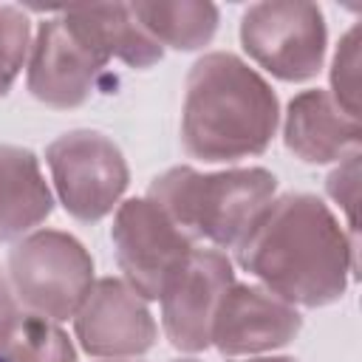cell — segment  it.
Instances as JSON below:
<instances>
[{
	"label": "cell",
	"instance_id": "ac0fdd59",
	"mask_svg": "<svg viewBox=\"0 0 362 362\" xmlns=\"http://www.w3.org/2000/svg\"><path fill=\"white\" fill-rule=\"evenodd\" d=\"M331 99L354 119H359V25H351L331 59Z\"/></svg>",
	"mask_w": 362,
	"mask_h": 362
},
{
	"label": "cell",
	"instance_id": "7a4b0ae2",
	"mask_svg": "<svg viewBox=\"0 0 362 362\" xmlns=\"http://www.w3.org/2000/svg\"><path fill=\"white\" fill-rule=\"evenodd\" d=\"M280 124L272 85L238 54L209 51L192 62L184 85L181 147L218 164L260 156Z\"/></svg>",
	"mask_w": 362,
	"mask_h": 362
},
{
	"label": "cell",
	"instance_id": "5bb4252c",
	"mask_svg": "<svg viewBox=\"0 0 362 362\" xmlns=\"http://www.w3.org/2000/svg\"><path fill=\"white\" fill-rule=\"evenodd\" d=\"M54 209L51 187L31 150L0 144V243L34 232Z\"/></svg>",
	"mask_w": 362,
	"mask_h": 362
},
{
	"label": "cell",
	"instance_id": "9a60e30c",
	"mask_svg": "<svg viewBox=\"0 0 362 362\" xmlns=\"http://www.w3.org/2000/svg\"><path fill=\"white\" fill-rule=\"evenodd\" d=\"M130 8L161 48L198 51L218 31V6L212 3H130Z\"/></svg>",
	"mask_w": 362,
	"mask_h": 362
},
{
	"label": "cell",
	"instance_id": "8992f818",
	"mask_svg": "<svg viewBox=\"0 0 362 362\" xmlns=\"http://www.w3.org/2000/svg\"><path fill=\"white\" fill-rule=\"evenodd\" d=\"M54 192L76 221L96 223L110 215L130 181L124 153L99 130H68L45 147Z\"/></svg>",
	"mask_w": 362,
	"mask_h": 362
},
{
	"label": "cell",
	"instance_id": "d6986e66",
	"mask_svg": "<svg viewBox=\"0 0 362 362\" xmlns=\"http://www.w3.org/2000/svg\"><path fill=\"white\" fill-rule=\"evenodd\" d=\"M328 198L345 212L348 235L356 238V201H359V153H351L348 158L337 161V167L325 178Z\"/></svg>",
	"mask_w": 362,
	"mask_h": 362
},
{
	"label": "cell",
	"instance_id": "52a82bcc",
	"mask_svg": "<svg viewBox=\"0 0 362 362\" xmlns=\"http://www.w3.org/2000/svg\"><path fill=\"white\" fill-rule=\"evenodd\" d=\"M110 240L122 280L147 303L161 297L170 277L195 249V240L147 195L116 206Z\"/></svg>",
	"mask_w": 362,
	"mask_h": 362
},
{
	"label": "cell",
	"instance_id": "30bf717a",
	"mask_svg": "<svg viewBox=\"0 0 362 362\" xmlns=\"http://www.w3.org/2000/svg\"><path fill=\"white\" fill-rule=\"evenodd\" d=\"M74 334L82 351L96 359H136L158 339L147 300L122 277H102L93 283L74 314Z\"/></svg>",
	"mask_w": 362,
	"mask_h": 362
},
{
	"label": "cell",
	"instance_id": "e0dca14e",
	"mask_svg": "<svg viewBox=\"0 0 362 362\" xmlns=\"http://www.w3.org/2000/svg\"><path fill=\"white\" fill-rule=\"evenodd\" d=\"M31 20L17 6H0V96H6L20 76L31 51Z\"/></svg>",
	"mask_w": 362,
	"mask_h": 362
},
{
	"label": "cell",
	"instance_id": "5b68a950",
	"mask_svg": "<svg viewBox=\"0 0 362 362\" xmlns=\"http://www.w3.org/2000/svg\"><path fill=\"white\" fill-rule=\"evenodd\" d=\"M240 45L266 74L308 82L320 74L328 45L322 8L305 0L255 3L240 17Z\"/></svg>",
	"mask_w": 362,
	"mask_h": 362
},
{
	"label": "cell",
	"instance_id": "8fae6325",
	"mask_svg": "<svg viewBox=\"0 0 362 362\" xmlns=\"http://www.w3.org/2000/svg\"><path fill=\"white\" fill-rule=\"evenodd\" d=\"M300 328L303 317L291 303L263 286L232 283L212 322V345L223 356H260L288 345Z\"/></svg>",
	"mask_w": 362,
	"mask_h": 362
},
{
	"label": "cell",
	"instance_id": "4fadbf2b",
	"mask_svg": "<svg viewBox=\"0 0 362 362\" xmlns=\"http://www.w3.org/2000/svg\"><path fill=\"white\" fill-rule=\"evenodd\" d=\"M65 25L88 42L99 57L119 59L127 68H150L164 57V48L144 31L127 3H105V6H76L59 11Z\"/></svg>",
	"mask_w": 362,
	"mask_h": 362
},
{
	"label": "cell",
	"instance_id": "603a6c76",
	"mask_svg": "<svg viewBox=\"0 0 362 362\" xmlns=\"http://www.w3.org/2000/svg\"><path fill=\"white\" fill-rule=\"evenodd\" d=\"M175 362H195V359H175Z\"/></svg>",
	"mask_w": 362,
	"mask_h": 362
},
{
	"label": "cell",
	"instance_id": "9c48e42d",
	"mask_svg": "<svg viewBox=\"0 0 362 362\" xmlns=\"http://www.w3.org/2000/svg\"><path fill=\"white\" fill-rule=\"evenodd\" d=\"M105 68L107 59L82 42L57 14L42 20L34 31L25 59V85L37 102L54 110H71L90 99Z\"/></svg>",
	"mask_w": 362,
	"mask_h": 362
},
{
	"label": "cell",
	"instance_id": "6da1fadb",
	"mask_svg": "<svg viewBox=\"0 0 362 362\" xmlns=\"http://www.w3.org/2000/svg\"><path fill=\"white\" fill-rule=\"evenodd\" d=\"M235 252L263 288L294 308L342 300L356 272V238L311 192L272 198Z\"/></svg>",
	"mask_w": 362,
	"mask_h": 362
},
{
	"label": "cell",
	"instance_id": "ffe728a7",
	"mask_svg": "<svg viewBox=\"0 0 362 362\" xmlns=\"http://www.w3.org/2000/svg\"><path fill=\"white\" fill-rule=\"evenodd\" d=\"M17 311H20V305H17V300H14L8 274L0 269V337H3V331L8 328V322L17 317Z\"/></svg>",
	"mask_w": 362,
	"mask_h": 362
},
{
	"label": "cell",
	"instance_id": "7c38bea8",
	"mask_svg": "<svg viewBox=\"0 0 362 362\" xmlns=\"http://www.w3.org/2000/svg\"><path fill=\"white\" fill-rule=\"evenodd\" d=\"M286 150L305 164H334L359 153L362 124L348 116L328 90L311 88L297 93L283 119Z\"/></svg>",
	"mask_w": 362,
	"mask_h": 362
},
{
	"label": "cell",
	"instance_id": "3957f363",
	"mask_svg": "<svg viewBox=\"0 0 362 362\" xmlns=\"http://www.w3.org/2000/svg\"><path fill=\"white\" fill-rule=\"evenodd\" d=\"M274 192L277 178L263 167H232L221 173L170 167L153 178L147 198L192 240L201 238L223 252L240 246Z\"/></svg>",
	"mask_w": 362,
	"mask_h": 362
},
{
	"label": "cell",
	"instance_id": "277c9868",
	"mask_svg": "<svg viewBox=\"0 0 362 362\" xmlns=\"http://www.w3.org/2000/svg\"><path fill=\"white\" fill-rule=\"evenodd\" d=\"M6 274L17 305L54 322L74 320L96 283L88 249L59 229H34L14 240Z\"/></svg>",
	"mask_w": 362,
	"mask_h": 362
},
{
	"label": "cell",
	"instance_id": "ba28073f",
	"mask_svg": "<svg viewBox=\"0 0 362 362\" xmlns=\"http://www.w3.org/2000/svg\"><path fill=\"white\" fill-rule=\"evenodd\" d=\"M232 283L235 272L226 252L215 246L189 252L158 297L161 325L173 348L198 354L212 345V322Z\"/></svg>",
	"mask_w": 362,
	"mask_h": 362
},
{
	"label": "cell",
	"instance_id": "44dd1931",
	"mask_svg": "<svg viewBox=\"0 0 362 362\" xmlns=\"http://www.w3.org/2000/svg\"><path fill=\"white\" fill-rule=\"evenodd\" d=\"M238 362H297V359L294 356H249V359H238Z\"/></svg>",
	"mask_w": 362,
	"mask_h": 362
},
{
	"label": "cell",
	"instance_id": "7402d4cb",
	"mask_svg": "<svg viewBox=\"0 0 362 362\" xmlns=\"http://www.w3.org/2000/svg\"><path fill=\"white\" fill-rule=\"evenodd\" d=\"M105 362H136V359H105Z\"/></svg>",
	"mask_w": 362,
	"mask_h": 362
},
{
	"label": "cell",
	"instance_id": "2e32d148",
	"mask_svg": "<svg viewBox=\"0 0 362 362\" xmlns=\"http://www.w3.org/2000/svg\"><path fill=\"white\" fill-rule=\"evenodd\" d=\"M0 362H76V348L59 322L20 308L0 337Z\"/></svg>",
	"mask_w": 362,
	"mask_h": 362
}]
</instances>
